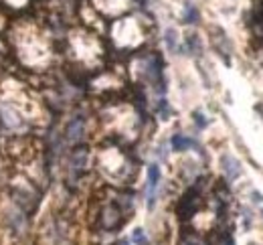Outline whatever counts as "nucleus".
Instances as JSON below:
<instances>
[{
	"instance_id": "6",
	"label": "nucleus",
	"mask_w": 263,
	"mask_h": 245,
	"mask_svg": "<svg viewBox=\"0 0 263 245\" xmlns=\"http://www.w3.org/2000/svg\"><path fill=\"white\" fill-rule=\"evenodd\" d=\"M186 49L192 53V55H199V53L202 51V45H201L199 35H188V37H186Z\"/></svg>"
},
{
	"instance_id": "5",
	"label": "nucleus",
	"mask_w": 263,
	"mask_h": 245,
	"mask_svg": "<svg viewBox=\"0 0 263 245\" xmlns=\"http://www.w3.org/2000/svg\"><path fill=\"white\" fill-rule=\"evenodd\" d=\"M170 146L176 152H184V150H188V148H195L197 142L192 138H188V136H184V134H174L170 138Z\"/></svg>"
},
{
	"instance_id": "11",
	"label": "nucleus",
	"mask_w": 263,
	"mask_h": 245,
	"mask_svg": "<svg viewBox=\"0 0 263 245\" xmlns=\"http://www.w3.org/2000/svg\"><path fill=\"white\" fill-rule=\"evenodd\" d=\"M123 245H128V243H123Z\"/></svg>"
},
{
	"instance_id": "7",
	"label": "nucleus",
	"mask_w": 263,
	"mask_h": 245,
	"mask_svg": "<svg viewBox=\"0 0 263 245\" xmlns=\"http://www.w3.org/2000/svg\"><path fill=\"white\" fill-rule=\"evenodd\" d=\"M132 241H134L136 245H148V243H150V239H148V235H146V231H144L142 227H138V229L132 231Z\"/></svg>"
},
{
	"instance_id": "3",
	"label": "nucleus",
	"mask_w": 263,
	"mask_h": 245,
	"mask_svg": "<svg viewBox=\"0 0 263 245\" xmlns=\"http://www.w3.org/2000/svg\"><path fill=\"white\" fill-rule=\"evenodd\" d=\"M158 184H160V168H158V164H150L148 166V209H152L156 203Z\"/></svg>"
},
{
	"instance_id": "1",
	"label": "nucleus",
	"mask_w": 263,
	"mask_h": 245,
	"mask_svg": "<svg viewBox=\"0 0 263 245\" xmlns=\"http://www.w3.org/2000/svg\"><path fill=\"white\" fill-rule=\"evenodd\" d=\"M89 164V152L85 146H79L71 152V160H69V172H71L73 179H79V176L85 172Z\"/></svg>"
},
{
	"instance_id": "9",
	"label": "nucleus",
	"mask_w": 263,
	"mask_h": 245,
	"mask_svg": "<svg viewBox=\"0 0 263 245\" xmlns=\"http://www.w3.org/2000/svg\"><path fill=\"white\" fill-rule=\"evenodd\" d=\"M164 41H166V47H168L172 53L178 49V45H176V31H174V29H168V31H166Z\"/></svg>"
},
{
	"instance_id": "8",
	"label": "nucleus",
	"mask_w": 263,
	"mask_h": 245,
	"mask_svg": "<svg viewBox=\"0 0 263 245\" xmlns=\"http://www.w3.org/2000/svg\"><path fill=\"white\" fill-rule=\"evenodd\" d=\"M184 22H188V24L199 22V10L192 6V4H188L186 10H184Z\"/></svg>"
},
{
	"instance_id": "2",
	"label": "nucleus",
	"mask_w": 263,
	"mask_h": 245,
	"mask_svg": "<svg viewBox=\"0 0 263 245\" xmlns=\"http://www.w3.org/2000/svg\"><path fill=\"white\" fill-rule=\"evenodd\" d=\"M83 134H85V118L83 116H73L65 126V134H63L65 140L69 144H77L83 138Z\"/></svg>"
},
{
	"instance_id": "4",
	"label": "nucleus",
	"mask_w": 263,
	"mask_h": 245,
	"mask_svg": "<svg viewBox=\"0 0 263 245\" xmlns=\"http://www.w3.org/2000/svg\"><path fill=\"white\" fill-rule=\"evenodd\" d=\"M221 164H223V172L229 181H235L241 174V164L237 158H233L231 154H223L221 156Z\"/></svg>"
},
{
	"instance_id": "10",
	"label": "nucleus",
	"mask_w": 263,
	"mask_h": 245,
	"mask_svg": "<svg viewBox=\"0 0 263 245\" xmlns=\"http://www.w3.org/2000/svg\"><path fill=\"white\" fill-rule=\"evenodd\" d=\"M195 122H197V126H199V128H206V124H209V120L204 118L202 112H195Z\"/></svg>"
}]
</instances>
